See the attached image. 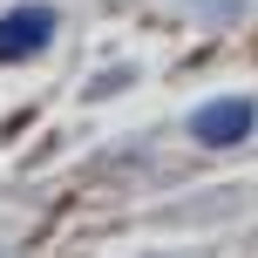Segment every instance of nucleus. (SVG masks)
I'll return each instance as SVG.
<instances>
[{"label": "nucleus", "mask_w": 258, "mask_h": 258, "mask_svg": "<svg viewBox=\"0 0 258 258\" xmlns=\"http://www.w3.org/2000/svg\"><path fill=\"white\" fill-rule=\"evenodd\" d=\"M54 41V7H14L0 14V61H27Z\"/></svg>", "instance_id": "obj_2"}, {"label": "nucleus", "mask_w": 258, "mask_h": 258, "mask_svg": "<svg viewBox=\"0 0 258 258\" xmlns=\"http://www.w3.org/2000/svg\"><path fill=\"white\" fill-rule=\"evenodd\" d=\"M251 122H258V102H251V95H224V102L190 109V136H197V143H211V150H224V143H245V136H251Z\"/></svg>", "instance_id": "obj_1"}]
</instances>
